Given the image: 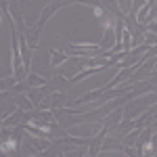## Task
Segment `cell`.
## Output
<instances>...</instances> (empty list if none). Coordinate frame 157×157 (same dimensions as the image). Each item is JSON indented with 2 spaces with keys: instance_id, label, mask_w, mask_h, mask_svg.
I'll return each instance as SVG.
<instances>
[{
  "instance_id": "obj_1",
  "label": "cell",
  "mask_w": 157,
  "mask_h": 157,
  "mask_svg": "<svg viewBox=\"0 0 157 157\" xmlns=\"http://www.w3.org/2000/svg\"><path fill=\"white\" fill-rule=\"evenodd\" d=\"M0 151L4 153V155H11L17 151V138H6L2 145H0Z\"/></svg>"
},
{
  "instance_id": "obj_2",
  "label": "cell",
  "mask_w": 157,
  "mask_h": 157,
  "mask_svg": "<svg viewBox=\"0 0 157 157\" xmlns=\"http://www.w3.org/2000/svg\"><path fill=\"white\" fill-rule=\"evenodd\" d=\"M94 17H103V9H101V6L94 9Z\"/></svg>"
}]
</instances>
